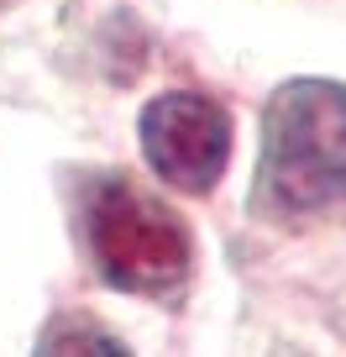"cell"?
Listing matches in <instances>:
<instances>
[{
	"mask_svg": "<svg viewBox=\"0 0 346 357\" xmlns=\"http://www.w3.org/2000/svg\"><path fill=\"white\" fill-rule=\"evenodd\" d=\"M262 184L294 215L346 205V89L294 79L262 116Z\"/></svg>",
	"mask_w": 346,
	"mask_h": 357,
	"instance_id": "obj_1",
	"label": "cell"
},
{
	"mask_svg": "<svg viewBox=\"0 0 346 357\" xmlns=\"http://www.w3.org/2000/svg\"><path fill=\"white\" fill-rule=\"evenodd\" d=\"M90 247L95 268L111 289L168 294L189 279L194 247L189 231L163 200L142 195L126 178H105L90 200Z\"/></svg>",
	"mask_w": 346,
	"mask_h": 357,
	"instance_id": "obj_2",
	"label": "cell"
},
{
	"mask_svg": "<svg viewBox=\"0 0 346 357\" xmlns=\"http://www.w3.org/2000/svg\"><path fill=\"white\" fill-rule=\"evenodd\" d=\"M142 153L163 184L210 195L231 163V116L205 95L173 89L142 111Z\"/></svg>",
	"mask_w": 346,
	"mask_h": 357,
	"instance_id": "obj_3",
	"label": "cell"
},
{
	"mask_svg": "<svg viewBox=\"0 0 346 357\" xmlns=\"http://www.w3.org/2000/svg\"><path fill=\"white\" fill-rule=\"evenodd\" d=\"M42 352H121V342L84 321H58L42 331Z\"/></svg>",
	"mask_w": 346,
	"mask_h": 357,
	"instance_id": "obj_4",
	"label": "cell"
}]
</instances>
